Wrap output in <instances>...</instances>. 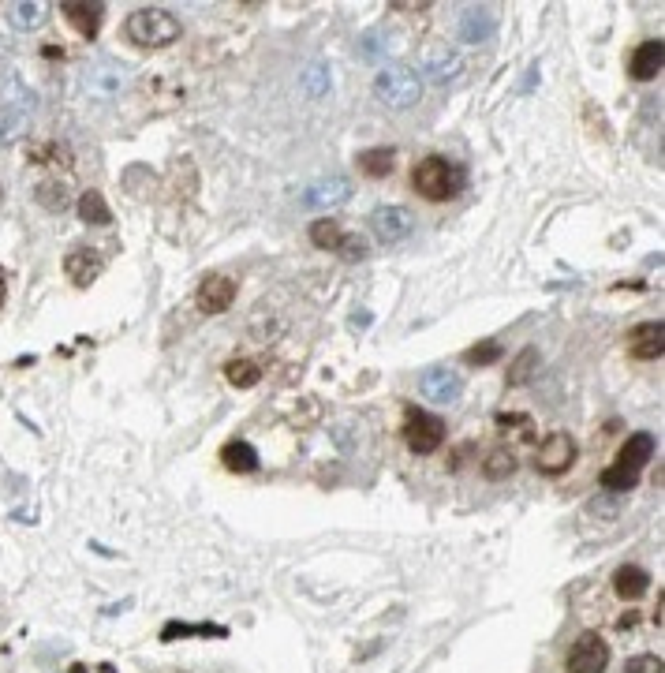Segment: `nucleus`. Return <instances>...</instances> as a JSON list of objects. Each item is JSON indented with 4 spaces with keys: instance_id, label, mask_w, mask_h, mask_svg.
Returning <instances> with one entry per match:
<instances>
[{
    "instance_id": "nucleus-1",
    "label": "nucleus",
    "mask_w": 665,
    "mask_h": 673,
    "mask_svg": "<svg viewBox=\"0 0 665 673\" xmlns=\"http://www.w3.org/2000/svg\"><path fill=\"white\" fill-rule=\"evenodd\" d=\"M467 184V172L464 165H456V161L441 158V154H430V158L415 161V169H411V187H415V195L426 202H453Z\"/></svg>"
},
{
    "instance_id": "nucleus-2",
    "label": "nucleus",
    "mask_w": 665,
    "mask_h": 673,
    "mask_svg": "<svg viewBox=\"0 0 665 673\" xmlns=\"http://www.w3.org/2000/svg\"><path fill=\"white\" fill-rule=\"evenodd\" d=\"M124 34L139 49H165V45H172L180 38V19L169 15L165 8H139V12L128 15Z\"/></svg>"
},
{
    "instance_id": "nucleus-3",
    "label": "nucleus",
    "mask_w": 665,
    "mask_h": 673,
    "mask_svg": "<svg viewBox=\"0 0 665 673\" xmlns=\"http://www.w3.org/2000/svg\"><path fill=\"white\" fill-rule=\"evenodd\" d=\"M374 98L389 105V109H397V113L415 109L423 101V79H419V72L411 64H389L374 79Z\"/></svg>"
},
{
    "instance_id": "nucleus-4",
    "label": "nucleus",
    "mask_w": 665,
    "mask_h": 673,
    "mask_svg": "<svg viewBox=\"0 0 665 673\" xmlns=\"http://www.w3.org/2000/svg\"><path fill=\"white\" fill-rule=\"evenodd\" d=\"M445 438H449L445 419L434 416V412H423V408H415V404H408V412H404V442H408L411 453L430 457V453H438Z\"/></svg>"
},
{
    "instance_id": "nucleus-5",
    "label": "nucleus",
    "mask_w": 665,
    "mask_h": 673,
    "mask_svg": "<svg viewBox=\"0 0 665 673\" xmlns=\"http://www.w3.org/2000/svg\"><path fill=\"white\" fill-rule=\"evenodd\" d=\"M83 90L90 94V98H116L124 86H128V68L120 64V60H90V64H83Z\"/></svg>"
},
{
    "instance_id": "nucleus-6",
    "label": "nucleus",
    "mask_w": 665,
    "mask_h": 673,
    "mask_svg": "<svg viewBox=\"0 0 665 673\" xmlns=\"http://www.w3.org/2000/svg\"><path fill=\"white\" fill-rule=\"evenodd\" d=\"M370 232H374V240L385 247L404 244L411 232H415V217H411L408 206H378V210L370 214Z\"/></svg>"
},
{
    "instance_id": "nucleus-7",
    "label": "nucleus",
    "mask_w": 665,
    "mask_h": 673,
    "mask_svg": "<svg viewBox=\"0 0 665 673\" xmlns=\"http://www.w3.org/2000/svg\"><path fill=\"white\" fill-rule=\"evenodd\" d=\"M609 666V644L598 632H583L576 636V644L568 647L565 670L568 673H606Z\"/></svg>"
},
{
    "instance_id": "nucleus-8",
    "label": "nucleus",
    "mask_w": 665,
    "mask_h": 673,
    "mask_svg": "<svg viewBox=\"0 0 665 673\" xmlns=\"http://www.w3.org/2000/svg\"><path fill=\"white\" fill-rule=\"evenodd\" d=\"M30 120H34V98L30 94L19 90L15 98L0 101V146L19 143L30 131Z\"/></svg>"
},
{
    "instance_id": "nucleus-9",
    "label": "nucleus",
    "mask_w": 665,
    "mask_h": 673,
    "mask_svg": "<svg viewBox=\"0 0 665 673\" xmlns=\"http://www.w3.org/2000/svg\"><path fill=\"white\" fill-rule=\"evenodd\" d=\"M419 393H423L430 404H453L460 401L464 393V378L453 371V367H426L419 374Z\"/></svg>"
},
{
    "instance_id": "nucleus-10",
    "label": "nucleus",
    "mask_w": 665,
    "mask_h": 673,
    "mask_svg": "<svg viewBox=\"0 0 665 673\" xmlns=\"http://www.w3.org/2000/svg\"><path fill=\"white\" fill-rule=\"evenodd\" d=\"M576 464V442L568 434H550L546 442L535 449V468L546 475H561Z\"/></svg>"
},
{
    "instance_id": "nucleus-11",
    "label": "nucleus",
    "mask_w": 665,
    "mask_h": 673,
    "mask_svg": "<svg viewBox=\"0 0 665 673\" xmlns=\"http://www.w3.org/2000/svg\"><path fill=\"white\" fill-rule=\"evenodd\" d=\"M232 300H236V281L228 273H210L199 285V292H195V303H199L202 315H225Z\"/></svg>"
},
{
    "instance_id": "nucleus-12",
    "label": "nucleus",
    "mask_w": 665,
    "mask_h": 673,
    "mask_svg": "<svg viewBox=\"0 0 665 673\" xmlns=\"http://www.w3.org/2000/svg\"><path fill=\"white\" fill-rule=\"evenodd\" d=\"M352 199V180L348 176H322V180H314L307 191H303V206H311V210H329V206H337V202Z\"/></svg>"
},
{
    "instance_id": "nucleus-13",
    "label": "nucleus",
    "mask_w": 665,
    "mask_h": 673,
    "mask_svg": "<svg viewBox=\"0 0 665 673\" xmlns=\"http://www.w3.org/2000/svg\"><path fill=\"white\" fill-rule=\"evenodd\" d=\"M662 352H665V326L662 322H639L636 330L628 333V356L639 359V363L662 359Z\"/></svg>"
},
{
    "instance_id": "nucleus-14",
    "label": "nucleus",
    "mask_w": 665,
    "mask_h": 673,
    "mask_svg": "<svg viewBox=\"0 0 665 673\" xmlns=\"http://www.w3.org/2000/svg\"><path fill=\"white\" fill-rule=\"evenodd\" d=\"M662 64H665V45L658 42V38H651V42H639L636 49H632L628 75H632L636 83H651V79H658Z\"/></svg>"
},
{
    "instance_id": "nucleus-15",
    "label": "nucleus",
    "mask_w": 665,
    "mask_h": 673,
    "mask_svg": "<svg viewBox=\"0 0 665 673\" xmlns=\"http://www.w3.org/2000/svg\"><path fill=\"white\" fill-rule=\"evenodd\" d=\"M494 15H490V8H464L460 12V19H456V38L464 45H482L494 38Z\"/></svg>"
},
{
    "instance_id": "nucleus-16",
    "label": "nucleus",
    "mask_w": 665,
    "mask_h": 673,
    "mask_svg": "<svg viewBox=\"0 0 665 673\" xmlns=\"http://www.w3.org/2000/svg\"><path fill=\"white\" fill-rule=\"evenodd\" d=\"M654 457V434H647V430H639V434H632L628 442L621 445V453H617V468H624V472L639 475L643 468H647V460Z\"/></svg>"
},
{
    "instance_id": "nucleus-17",
    "label": "nucleus",
    "mask_w": 665,
    "mask_h": 673,
    "mask_svg": "<svg viewBox=\"0 0 665 673\" xmlns=\"http://www.w3.org/2000/svg\"><path fill=\"white\" fill-rule=\"evenodd\" d=\"M64 273H68L71 285L90 288V281H98V273H101L98 251H90V247H75V251L64 258Z\"/></svg>"
},
{
    "instance_id": "nucleus-18",
    "label": "nucleus",
    "mask_w": 665,
    "mask_h": 673,
    "mask_svg": "<svg viewBox=\"0 0 665 673\" xmlns=\"http://www.w3.org/2000/svg\"><path fill=\"white\" fill-rule=\"evenodd\" d=\"M60 15H64L83 38H98L105 8H101V4H79V0H68V4H60Z\"/></svg>"
},
{
    "instance_id": "nucleus-19",
    "label": "nucleus",
    "mask_w": 665,
    "mask_h": 673,
    "mask_svg": "<svg viewBox=\"0 0 665 673\" xmlns=\"http://www.w3.org/2000/svg\"><path fill=\"white\" fill-rule=\"evenodd\" d=\"M464 72V57L456 49H430L426 53V79L434 83H453Z\"/></svg>"
},
{
    "instance_id": "nucleus-20",
    "label": "nucleus",
    "mask_w": 665,
    "mask_h": 673,
    "mask_svg": "<svg viewBox=\"0 0 665 673\" xmlns=\"http://www.w3.org/2000/svg\"><path fill=\"white\" fill-rule=\"evenodd\" d=\"M355 165L370 180H385L393 172V165H397V154H393V146H374V150H359Z\"/></svg>"
},
{
    "instance_id": "nucleus-21",
    "label": "nucleus",
    "mask_w": 665,
    "mask_h": 673,
    "mask_svg": "<svg viewBox=\"0 0 665 673\" xmlns=\"http://www.w3.org/2000/svg\"><path fill=\"white\" fill-rule=\"evenodd\" d=\"M651 588V576L647 569H639V565H621L617 573H613V591L621 595V599H639V595H647Z\"/></svg>"
},
{
    "instance_id": "nucleus-22",
    "label": "nucleus",
    "mask_w": 665,
    "mask_h": 673,
    "mask_svg": "<svg viewBox=\"0 0 665 673\" xmlns=\"http://www.w3.org/2000/svg\"><path fill=\"white\" fill-rule=\"evenodd\" d=\"M221 464H225L228 472H255V468H258V449L251 442L236 438V442H228L225 449H221Z\"/></svg>"
},
{
    "instance_id": "nucleus-23",
    "label": "nucleus",
    "mask_w": 665,
    "mask_h": 673,
    "mask_svg": "<svg viewBox=\"0 0 665 673\" xmlns=\"http://www.w3.org/2000/svg\"><path fill=\"white\" fill-rule=\"evenodd\" d=\"M34 199H38V206L49 210V214H64L71 206V191L64 180H42V184L34 187Z\"/></svg>"
},
{
    "instance_id": "nucleus-24",
    "label": "nucleus",
    "mask_w": 665,
    "mask_h": 673,
    "mask_svg": "<svg viewBox=\"0 0 665 673\" xmlns=\"http://www.w3.org/2000/svg\"><path fill=\"white\" fill-rule=\"evenodd\" d=\"M42 15H45L42 0H15V4H8V19H12L15 30H34L42 23Z\"/></svg>"
},
{
    "instance_id": "nucleus-25",
    "label": "nucleus",
    "mask_w": 665,
    "mask_h": 673,
    "mask_svg": "<svg viewBox=\"0 0 665 673\" xmlns=\"http://www.w3.org/2000/svg\"><path fill=\"white\" fill-rule=\"evenodd\" d=\"M79 217H83L86 225H109V221H113V210L105 206L101 191H83V195H79Z\"/></svg>"
},
{
    "instance_id": "nucleus-26",
    "label": "nucleus",
    "mask_w": 665,
    "mask_h": 673,
    "mask_svg": "<svg viewBox=\"0 0 665 673\" xmlns=\"http://www.w3.org/2000/svg\"><path fill=\"white\" fill-rule=\"evenodd\" d=\"M512 472H516V453H509V449H494V453H486V460H482V475H486L490 483H501V479H509Z\"/></svg>"
},
{
    "instance_id": "nucleus-27",
    "label": "nucleus",
    "mask_w": 665,
    "mask_h": 673,
    "mask_svg": "<svg viewBox=\"0 0 665 673\" xmlns=\"http://www.w3.org/2000/svg\"><path fill=\"white\" fill-rule=\"evenodd\" d=\"M225 378L236 389H251V386H258V378H262V367H258L255 359H232V363L225 367Z\"/></svg>"
},
{
    "instance_id": "nucleus-28",
    "label": "nucleus",
    "mask_w": 665,
    "mask_h": 673,
    "mask_svg": "<svg viewBox=\"0 0 665 673\" xmlns=\"http://www.w3.org/2000/svg\"><path fill=\"white\" fill-rule=\"evenodd\" d=\"M311 244L322 247V251H340V244H344V229H340L337 221L322 217V221H314L311 225Z\"/></svg>"
},
{
    "instance_id": "nucleus-29",
    "label": "nucleus",
    "mask_w": 665,
    "mask_h": 673,
    "mask_svg": "<svg viewBox=\"0 0 665 673\" xmlns=\"http://www.w3.org/2000/svg\"><path fill=\"white\" fill-rule=\"evenodd\" d=\"M176 636H225V629H217V625H180V621L161 629V640H176Z\"/></svg>"
},
{
    "instance_id": "nucleus-30",
    "label": "nucleus",
    "mask_w": 665,
    "mask_h": 673,
    "mask_svg": "<svg viewBox=\"0 0 665 673\" xmlns=\"http://www.w3.org/2000/svg\"><path fill=\"white\" fill-rule=\"evenodd\" d=\"M359 57L363 60H382L385 57V30H367L359 38Z\"/></svg>"
},
{
    "instance_id": "nucleus-31",
    "label": "nucleus",
    "mask_w": 665,
    "mask_h": 673,
    "mask_svg": "<svg viewBox=\"0 0 665 673\" xmlns=\"http://www.w3.org/2000/svg\"><path fill=\"white\" fill-rule=\"evenodd\" d=\"M531 367H538V352H535V348H524V352H520V359H516V363L509 367V382H512V386L527 382Z\"/></svg>"
},
{
    "instance_id": "nucleus-32",
    "label": "nucleus",
    "mask_w": 665,
    "mask_h": 673,
    "mask_svg": "<svg viewBox=\"0 0 665 673\" xmlns=\"http://www.w3.org/2000/svg\"><path fill=\"white\" fill-rule=\"evenodd\" d=\"M497 359H501V344L497 341H482L467 352V363H475V367H490V363H497Z\"/></svg>"
},
{
    "instance_id": "nucleus-33",
    "label": "nucleus",
    "mask_w": 665,
    "mask_h": 673,
    "mask_svg": "<svg viewBox=\"0 0 665 673\" xmlns=\"http://www.w3.org/2000/svg\"><path fill=\"white\" fill-rule=\"evenodd\" d=\"M624 673H665V662L658 655H636L624 662Z\"/></svg>"
},
{
    "instance_id": "nucleus-34",
    "label": "nucleus",
    "mask_w": 665,
    "mask_h": 673,
    "mask_svg": "<svg viewBox=\"0 0 665 673\" xmlns=\"http://www.w3.org/2000/svg\"><path fill=\"white\" fill-rule=\"evenodd\" d=\"M322 79H326V68H322V64H314L311 72L303 75V86H307V94H322V90H326V83H322Z\"/></svg>"
},
{
    "instance_id": "nucleus-35",
    "label": "nucleus",
    "mask_w": 665,
    "mask_h": 673,
    "mask_svg": "<svg viewBox=\"0 0 665 673\" xmlns=\"http://www.w3.org/2000/svg\"><path fill=\"white\" fill-rule=\"evenodd\" d=\"M340 255L348 258V262H359V258L367 255V244H363V240H355V236H344V244H340Z\"/></svg>"
},
{
    "instance_id": "nucleus-36",
    "label": "nucleus",
    "mask_w": 665,
    "mask_h": 673,
    "mask_svg": "<svg viewBox=\"0 0 665 673\" xmlns=\"http://www.w3.org/2000/svg\"><path fill=\"white\" fill-rule=\"evenodd\" d=\"M662 621H665V595L658 591V606H654V625L662 629Z\"/></svg>"
},
{
    "instance_id": "nucleus-37",
    "label": "nucleus",
    "mask_w": 665,
    "mask_h": 673,
    "mask_svg": "<svg viewBox=\"0 0 665 673\" xmlns=\"http://www.w3.org/2000/svg\"><path fill=\"white\" fill-rule=\"evenodd\" d=\"M4 300H8V281H4V273H0V307H4Z\"/></svg>"
},
{
    "instance_id": "nucleus-38",
    "label": "nucleus",
    "mask_w": 665,
    "mask_h": 673,
    "mask_svg": "<svg viewBox=\"0 0 665 673\" xmlns=\"http://www.w3.org/2000/svg\"><path fill=\"white\" fill-rule=\"evenodd\" d=\"M68 673H86V670H83V666H71V670H68Z\"/></svg>"
},
{
    "instance_id": "nucleus-39",
    "label": "nucleus",
    "mask_w": 665,
    "mask_h": 673,
    "mask_svg": "<svg viewBox=\"0 0 665 673\" xmlns=\"http://www.w3.org/2000/svg\"><path fill=\"white\" fill-rule=\"evenodd\" d=\"M0 199H4V191H0Z\"/></svg>"
}]
</instances>
